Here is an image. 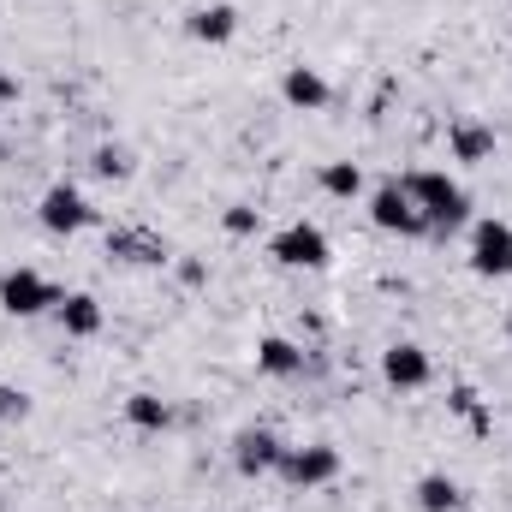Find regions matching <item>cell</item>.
Wrapping results in <instances>:
<instances>
[{"instance_id": "6da1fadb", "label": "cell", "mask_w": 512, "mask_h": 512, "mask_svg": "<svg viewBox=\"0 0 512 512\" xmlns=\"http://www.w3.org/2000/svg\"><path fill=\"white\" fill-rule=\"evenodd\" d=\"M399 185H405V197L417 203V215L429 221V233H453V227L471 221V197H465L459 179H447V173H435V167H417V173H405Z\"/></svg>"}, {"instance_id": "7a4b0ae2", "label": "cell", "mask_w": 512, "mask_h": 512, "mask_svg": "<svg viewBox=\"0 0 512 512\" xmlns=\"http://www.w3.org/2000/svg\"><path fill=\"white\" fill-rule=\"evenodd\" d=\"M60 286L48 280V274H36V268H12V274H0V310L6 316H42V310H60Z\"/></svg>"}, {"instance_id": "3957f363", "label": "cell", "mask_w": 512, "mask_h": 512, "mask_svg": "<svg viewBox=\"0 0 512 512\" xmlns=\"http://www.w3.org/2000/svg\"><path fill=\"white\" fill-rule=\"evenodd\" d=\"M268 256H274L280 268H328V262H334V245H328L322 227L292 221V227H280V233L268 239Z\"/></svg>"}, {"instance_id": "277c9868", "label": "cell", "mask_w": 512, "mask_h": 512, "mask_svg": "<svg viewBox=\"0 0 512 512\" xmlns=\"http://www.w3.org/2000/svg\"><path fill=\"white\" fill-rule=\"evenodd\" d=\"M274 477H286L292 489H328V483L340 477V447H328V441L286 447V459H280V471H274Z\"/></svg>"}, {"instance_id": "5b68a950", "label": "cell", "mask_w": 512, "mask_h": 512, "mask_svg": "<svg viewBox=\"0 0 512 512\" xmlns=\"http://www.w3.org/2000/svg\"><path fill=\"white\" fill-rule=\"evenodd\" d=\"M370 221H376L382 233H399V239H423V233H429V221L417 215V203L405 197L399 179H387V185L370 191Z\"/></svg>"}, {"instance_id": "8992f818", "label": "cell", "mask_w": 512, "mask_h": 512, "mask_svg": "<svg viewBox=\"0 0 512 512\" xmlns=\"http://www.w3.org/2000/svg\"><path fill=\"white\" fill-rule=\"evenodd\" d=\"M36 221L48 233H84V227H96V209H90V197L78 185H48L42 203H36Z\"/></svg>"}, {"instance_id": "52a82bcc", "label": "cell", "mask_w": 512, "mask_h": 512, "mask_svg": "<svg viewBox=\"0 0 512 512\" xmlns=\"http://www.w3.org/2000/svg\"><path fill=\"white\" fill-rule=\"evenodd\" d=\"M471 268L483 280H512V227L507 221H477L471 227Z\"/></svg>"}, {"instance_id": "ba28073f", "label": "cell", "mask_w": 512, "mask_h": 512, "mask_svg": "<svg viewBox=\"0 0 512 512\" xmlns=\"http://www.w3.org/2000/svg\"><path fill=\"white\" fill-rule=\"evenodd\" d=\"M382 382L399 387V393H417V387L435 382V358H429L417 340H393L382 352Z\"/></svg>"}, {"instance_id": "9c48e42d", "label": "cell", "mask_w": 512, "mask_h": 512, "mask_svg": "<svg viewBox=\"0 0 512 512\" xmlns=\"http://www.w3.org/2000/svg\"><path fill=\"white\" fill-rule=\"evenodd\" d=\"M495 149H501V137H495L489 120H477V114H459V120L447 126V155H453L459 167H489Z\"/></svg>"}, {"instance_id": "30bf717a", "label": "cell", "mask_w": 512, "mask_h": 512, "mask_svg": "<svg viewBox=\"0 0 512 512\" xmlns=\"http://www.w3.org/2000/svg\"><path fill=\"white\" fill-rule=\"evenodd\" d=\"M280 459H286V441H280L274 429H239V435H233V465H239V477H268V471H280Z\"/></svg>"}, {"instance_id": "8fae6325", "label": "cell", "mask_w": 512, "mask_h": 512, "mask_svg": "<svg viewBox=\"0 0 512 512\" xmlns=\"http://www.w3.org/2000/svg\"><path fill=\"white\" fill-rule=\"evenodd\" d=\"M280 102H286V108H298V114H322V108L334 102V84H328L316 66H304V60H298V66H286V72H280Z\"/></svg>"}, {"instance_id": "7c38bea8", "label": "cell", "mask_w": 512, "mask_h": 512, "mask_svg": "<svg viewBox=\"0 0 512 512\" xmlns=\"http://www.w3.org/2000/svg\"><path fill=\"white\" fill-rule=\"evenodd\" d=\"M185 30H191V42H209V48H227V42L239 36V6H227V0H209V6H191V12H185Z\"/></svg>"}, {"instance_id": "4fadbf2b", "label": "cell", "mask_w": 512, "mask_h": 512, "mask_svg": "<svg viewBox=\"0 0 512 512\" xmlns=\"http://www.w3.org/2000/svg\"><path fill=\"white\" fill-rule=\"evenodd\" d=\"M256 370L274 376V382H292V376H304V346L286 340V334H262L256 340Z\"/></svg>"}, {"instance_id": "5bb4252c", "label": "cell", "mask_w": 512, "mask_h": 512, "mask_svg": "<svg viewBox=\"0 0 512 512\" xmlns=\"http://www.w3.org/2000/svg\"><path fill=\"white\" fill-rule=\"evenodd\" d=\"M54 316H60L66 340H96V334H102V322H108V316H102V304H96L90 292H66Z\"/></svg>"}, {"instance_id": "9a60e30c", "label": "cell", "mask_w": 512, "mask_h": 512, "mask_svg": "<svg viewBox=\"0 0 512 512\" xmlns=\"http://www.w3.org/2000/svg\"><path fill=\"white\" fill-rule=\"evenodd\" d=\"M417 512H459L465 507V489L447 477V471H429V477H417Z\"/></svg>"}, {"instance_id": "2e32d148", "label": "cell", "mask_w": 512, "mask_h": 512, "mask_svg": "<svg viewBox=\"0 0 512 512\" xmlns=\"http://www.w3.org/2000/svg\"><path fill=\"white\" fill-rule=\"evenodd\" d=\"M126 423L131 429H143V435H161V429H173V405H167L161 393H131L126 399Z\"/></svg>"}, {"instance_id": "e0dca14e", "label": "cell", "mask_w": 512, "mask_h": 512, "mask_svg": "<svg viewBox=\"0 0 512 512\" xmlns=\"http://www.w3.org/2000/svg\"><path fill=\"white\" fill-rule=\"evenodd\" d=\"M316 179H322V191H328V197H346V203H352V197H364V167H358V161H328Z\"/></svg>"}, {"instance_id": "ac0fdd59", "label": "cell", "mask_w": 512, "mask_h": 512, "mask_svg": "<svg viewBox=\"0 0 512 512\" xmlns=\"http://www.w3.org/2000/svg\"><path fill=\"white\" fill-rule=\"evenodd\" d=\"M90 167H96L102 179H131V149H126V143H102Z\"/></svg>"}, {"instance_id": "d6986e66", "label": "cell", "mask_w": 512, "mask_h": 512, "mask_svg": "<svg viewBox=\"0 0 512 512\" xmlns=\"http://www.w3.org/2000/svg\"><path fill=\"white\" fill-rule=\"evenodd\" d=\"M108 251L126 256V262H161V251H155L149 239H137V233H114V239H108Z\"/></svg>"}, {"instance_id": "ffe728a7", "label": "cell", "mask_w": 512, "mask_h": 512, "mask_svg": "<svg viewBox=\"0 0 512 512\" xmlns=\"http://www.w3.org/2000/svg\"><path fill=\"white\" fill-rule=\"evenodd\" d=\"M221 227H227L233 239H256V227H262V215H256L251 203H233V209L221 215Z\"/></svg>"}, {"instance_id": "44dd1931", "label": "cell", "mask_w": 512, "mask_h": 512, "mask_svg": "<svg viewBox=\"0 0 512 512\" xmlns=\"http://www.w3.org/2000/svg\"><path fill=\"white\" fill-rule=\"evenodd\" d=\"M0 417H6V423H12V417L24 423V417H30V393H18V387H0Z\"/></svg>"}, {"instance_id": "7402d4cb", "label": "cell", "mask_w": 512, "mask_h": 512, "mask_svg": "<svg viewBox=\"0 0 512 512\" xmlns=\"http://www.w3.org/2000/svg\"><path fill=\"white\" fill-rule=\"evenodd\" d=\"M179 280H185V286H203V280H209V268H203V262H179Z\"/></svg>"}, {"instance_id": "603a6c76", "label": "cell", "mask_w": 512, "mask_h": 512, "mask_svg": "<svg viewBox=\"0 0 512 512\" xmlns=\"http://www.w3.org/2000/svg\"><path fill=\"white\" fill-rule=\"evenodd\" d=\"M0 102H18V84H12L6 72H0Z\"/></svg>"}, {"instance_id": "cb8c5ba5", "label": "cell", "mask_w": 512, "mask_h": 512, "mask_svg": "<svg viewBox=\"0 0 512 512\" xmlns=\"http://www.w3.org/2000/svg\"><path fill=\"white\" fill-rule=\"evenodd\" d=\"M507 340H512V316H507Z\"/></svg>"}]
</instances>
